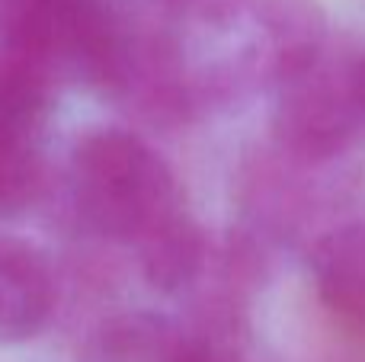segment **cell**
Instances as JSON below:
<instances>
[{
    "label": "cell",
    "instance_id": "6da1fadb",
    "mask_svg": "<svg viewBox=\"0 0 365 362\" xmlns=\"http://www.w3.org/2000/svg\"><path fill=\"white\" fill-rule=\"evenodd\" d=\"M71 192L90 228L138 250L186 215L164 157L125 128H90L77 138Z\"/></svg>",
    "mask_w": 365,
    "mask_h": 362
},
{
    "label": "cell",
    "instance_id": "7a4b0ae2",
    "mask_svg": "<svg viewBox=\"0 0 365 362\" xmlns=\"http://www.w3.org/2000/svg\"><path fill=\"white\" fill-rule=\"evenodd\" d=\"M365 125L356 96V61H330L327 51L279 81L272 132L282 151L304 164L343 154Z\"/></svg>",
    "mask_w": 365,
    "mask_h": 362
},
{
    "label": "cell",
    "instance_id": "3957f363",
    "mask_svg": "<svg viewBox=\"0 0 365 362\" xmlns=\"http://www.w3.org/2000/svg\"><path fill=\"white\" fill-rule=\"evenodd\" d=\"M51 83L0 51V215H16L42 186V128Z\"/></svg>",
    "mask_w": 365,
    "mask_h": 362
},
{
    "label": "cell",
    "instance_id": "277c9868",
    "mask_svg": "<svg viewBox=\"0 0 365 362\" xmlns=\"http://www.w3.org/2000/svg\"><path fill=\"white\" fill-rule=\"evenodd\" d=\"M218 353L205 337L160 311H119L83 337L77 362H212Z\"/></svg>",
    "mask_w": 365,
    "mask_h": 362
},
{
    "label": "cell",
    "instance_id": "5b68a950",
    "mask_svg": "<svg viewBox=\"0 0 365 362\" xmlns=\"http://www.w3.org/2000/svg\"><path fill=\"white\" fill-rule=\"evenodd\" d=\"M55 305V276L38 247L0 234V343H23L45 327Z\"/></svg>",
    "mask_w": 365,
    "mask_h": 362
},
{
    "label": "cell",
    "instance_id": "8992f818",
    "mask_svg": "<svg viewBox=\"0 0 365 362\" xmlns=\"http://www.w3.org/2000/svg\"><path fill=\"white\" fill-rule=\"evenodd\" d=\"M311 273L327 308L349 321H365V215L314 244Z\"/></svg>",
    "mask_w": 365,
    "mask_h": 362
},
{
    "label": "cell",
    "instance_id": "52a82bcc",
    "mask_svg": "<svg viewBox=\"0 0 365 362\" xmlns=\"http://www.w3.org/2000/svg\"><path fill=\"white\" fill-rule=\"evenodd\" d=\"M202 263H205V237L189 215L177 218L170 228L154 234L141 247V269L160 292H180L192 286L195 276L202 273Z\"/></svg>",
    "mask_w": 365,
    "mask_h": 362
},
{
    "label": "cell",
    "instance_id": "ba28073f",
    "mask_svg": "<svg viewBox=\"0 0 365 362\" xmlns=\"http://www.w3.org/2000/svg\"><path fill=\"white\" fill-rule=\"evenodd\" d=\"M356 96H359V106L365 113V55L356 58Z\"/></svg>",
    "mask_w": 365,
    "mask_h": 362
},
{
    "label": "cell",
    "instance_id": "9c48e42d",
    "mask_svg": "<svg viewBox=\"0 0 365 362\" xmlns=\"http://www.w3.org/2000/svg\"><path fill=\"white\" fill-rule=\"evenodd\" d=\"M160 4H164V6H170V10H177V4H180V0H160Z\"/></svg>",
    "mask_w": 365,
    "mask_h": 362
},
{
    "label": "cell",
    "instance_id": "30bf717a",
    "mask_svg": "<svg viewBox=\"0 0 365 362\" xmlns=\"http://www.w3.org/2000/svg\"><path fill=\"white\" fill-rule=\"evenodd\" d=\"M212 362H234V359H227V356H215Z\"/></svg>",
    "mask_w": 365,
    "mask_h": 362
},
{
    "label": "cell",
    "instance_id": "8fae6325",
    "mask_svg": "<svg viewBox=\"0 0 365 362\" xmlns=\"http://www.w3.org/2000/svg\"><path fill=\"white\" fill-rule=\"evenodd\" d=\"M6 4H26V0H6Z\"/></svg>",
    "mask_w": 365,
    "mask_h": 362
}]
</instances>
